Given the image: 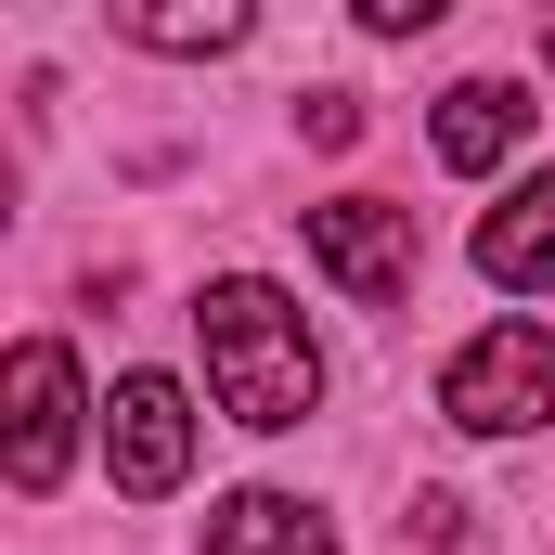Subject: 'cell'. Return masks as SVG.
Listing matches in <instances>:
<instances>
[{
	"instance_id": "obj_2",
	"label": "cell",
	"mask_w": 555,
	"mask_h": 555,
	"mask_svg": "<svg viewBox=\"0 0 555 555\" xmlns=\"http://www.w3.org/2000/svg\"><path fill=\"white\" fill-rule=\"evenodd\" d=\"M439 414L465 426V439H530V426H555V336L543 323L465 336V349L439 362Z\"/></svg>"
},
{
	"instance_id": "obj_7",
	"label": "cell",
	"mask_w": 555,
	"mask_h": 555,
	"mask_svg": "<svg viewBox=\"0 0 555 555\" xmlns=\"http://www.w3.org/2000/svg\"><path fill=\"white\" fill-rule=\"evenodd\" d=\"M530 117H543L530 91H504V78H452V91H439V168H465V181H478V168H504Z\"/></svg>"
},
{
	"instance_id": "obj_3",
	"label": "cell",
	"mask_w": 555,
	"mask_h": 555,
	"mask_svg": "<svg viewBox=\"0 0 555 555\" xmlns=\"http://www.w3.org/2000/svg\"><path fill=\"white\" fill-rule=\"evenodd\" d=\"M65 452H78V362H65L52 336H26V349L0 362V478H13V491H52Z\"/></svg>"
},
{
	"instance_id": "obj_11",
	"label": "cell",
	"mask_w": 555,
	"mask_h": 555,
	"mask_svg": "<svg viewBox=\"0 0 555 555\" xmlns=\"http://www.w3.org/2000/svg\"><path fill=\"white\" fill-rule=\"evenodd\" d=\"M310 142H362V104L349 91H310Z\"/></svg>"
},
{
	"instance_id": "obj_6",
	"label": "cell",
	"mask_w": 555,
	"mask_h": 555,
	"mask_svg": "<svg viewBox=\"0 0 555 555\" xmlns=\"http://www.w3.org/2000/svg\"><path fill=\"white\" fill-rule=\"evenodd\" d=\"M478 272L504 284V297H543L555 284V168H530V181L478 220Z\"/></svg>"
},
{
	"instance_id": "obj_1",
	"label": "cell",
	"mask_w": 555,
	"mask_h": 555,
	"mask_svg": "<svg viewBox=\"0 0 555 555\" xmlns=\"http://www.w3.org/2000/svg\"><path fill=\"white\" fill-rule=\"evenodd\" d=\"M194 336H207V401L233 426H310L323 414V349H310V323H297V297L259 272H220L194 297Z\"/></svg>"
},
{
	"instance_id": "obj_8",
	"label": "cell",
	"mask_w": 555,
	"mask_h": 555,
	"mask_svg": "<svg viewBox=\"0 0 555 555\" xmlns=\"http://www.w3.org/2000/svg\"><path fill=\"white\" fill-rule=\"evenodd\" d=\"M207 555H336V517L297 491H233L207 504Z\"/></svg>"
},
{
	"instance_id": "obj_9",
	"label": "cell",
	"mask_w": 555,
	"mask_h": 555,
	"mask_svg": "<svg viewBox=\"0 0 555 555\" xmlns=\"http://www.w3.org/2000/svg\"><path fill=\"white\" fill-rule=\"evenodd\" d=\"M117 26H130L142 52H233V39H246V13H233V0H207V13H194V0H130Z\"/></svg>"
},
{
	"instance_id": "obj_12",
	"label": "cell",
	"mask_w": 555,
	"mask_h": 555,
	"mask_svg": "<svg viewBox=\"0 0 555 555\" xmlns=\"http://www.w3.org/2000/svg\"><path fill=\"white\" fill-rule=\"evenodd\" d=\"M543 52H555V39H543Z\"/></svg>"
},
{
	"instance_id": "obj_4",
	"label": "cell",
	"mask_w": 555,
	"mask_h": 555,
	"mask_svg": "<svg viewBox=\"0 0 555 555\" xmlns=\"http://www.w3.org/2000/svg\"><path fill=\"white\" fill-rule=\"evenodd\" d=\"M310 259H323V284H336L349 310H401V297H414V207L336 194V207H310Z\"/></svg>"
},
{
	"instance_id": "obj_5",
	"label": "cell",
	"mask_w": 555,
	"mask_h": 555,
	"mask_svg": "<svg viewBox=\"0 0 555 555\" xmlns=\"http://www.w3.org/2000/svg\"><path fill=\"white\" fill-rule=\"evenodd\" d=\"M104 465H117L130 504L181 491V465H194V401H181L168 375H117V401H104Z\"/></svg>"
},
{
	"instance_id": "obj_10",
	"label": "cell",
	"mask_w": 555,
	"mask_h": 555,
	"mask_svg": "<svg viewBox=\"0 0 555 555\" xmlns=\"http://www.w3.org/2000/svg\"><path fill=\"white\" fill-rule=\"evenodd\" d=\"M362 26H375V39H426V26H439V0H362Z\"/></svg>"
}]
</instances>
